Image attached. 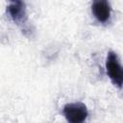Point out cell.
I'll return each instance as SVG.
<instances>
[{
    "mask_svg": "<svg viewBox=\"0 0 123 123\" xmlns=\"http://www.w3.org/2000/svg\"><path fill=\"white\" fill-rule=\"evenodd\" d=\"M62 113L67 123H85L88 116L87 108L82 102H73L64 105Z\"/></svg>",
    "mask_w": 123,
    "mask_h": 123,
    "instance_id": "2",
    "label": "cell"
},
{
    "mask_svg": "<svg viewBox=\"0 0 123 123\" xmlns=\"http://www.w3.org/2000/svg\"><path fill=\"white\" fill-rule=\"evenodd\" d=\"M7 12L14 22L22 23L26 19V9L25 4L21 1L11 2L7 8Z\"/></svg>",
    "mask_w": 123,
    "mask_h": 123,
    "instance_id": "4",
    "label": "cell"
},
{
    "mask_svg": "<svg viewBox=\"0 0 123 123\" xmlns=\"http://www.w3.org/2000/svg\"><path fill=\"white\" fill-rule=\"evenodd\" d=\"M106 71L111 83L117 87H123V65L115 52H109L106 59Z\"/></svg>",
    "mask_w": 123,
    "mask_h": 123,
    "instance_id": "1",
    "label": "cell"
},
{
    "mask_svg": "<svg viewBox=\"0 0 123 123\" xmlns=\"http://www.w3.org/2000/svg\"><path fill=\"white\" fill-rule=\"evenodd\" d=\"M91 11L95 18L102 23H106L109 21L111 17V6L108 1L97 0L94 1L91 5Z\"/></svg>",
    "mask_w": 123,
    "mask_h": 123,
    "instance_id": "3",
    "label": "cell"
}]
</instances>
